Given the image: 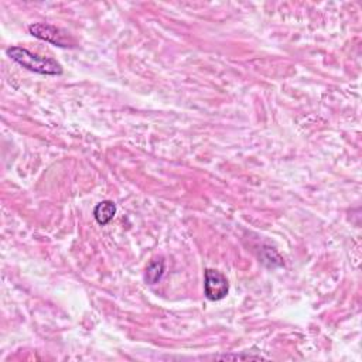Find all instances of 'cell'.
Wrapping results in <instances>:
<instances>
[{
  "instance_id": "1",
  "label": "cell",
  "mask_w": 362,
  "mask_h": 362,
  "mask_svg": "<svg viewBox=\"0 0 362 362\" xmlns=\"http://www.w3.org/2000/svg\"><path fill=\"white\" fill-rule=\"evenodd\" d=\"M8 56L22 65L23 68L41 74V75H60L63 74V67L53 58L40 57L37 54H33L27 49L23 47H11L8 50Z\"/></svg>"
},
{
  "instance_id": "2",
  "label": "cell",
  "mask_w": 362,
  "mask_h": 362,
  "mask_svg": "<svg viewBox=\"0 0 362 362\" xmlns=\"http://www.w3.org/2000/svg\"><path fill=\"white\" fill-rule=\"evenodd\" d=\"M204 290H205V296L208 300L218 302V300H222L224 297H226V295L229 292V283L221 272L207 269L205 280H204Z\"/></svg>"
},
{
  "instance_id": "3",
  "label": "cell",
  "mask_w": 362,
  "mask_h": 362,
  "mask_svg": "<svg viewBox=\"0 0 362 362\" xmlns=\"http://www.w3.org/2000/svg\"><path fill=\"white\" fill-rule=\"evenodd\" d=\"M29 32L32 36L40 40H44L47 43H51L57 47H71L67 36L56 26H51L47 23H34L29 26Z\"/></svg>"
},
{
  "instance_id": "4",
  "label": "cell",
  "mask_w": 362,
  "mask_h": 362,
  "mask_svg": "<svg viewBox=\"0 0 362 362\" xmlns=\"http://www.w3.org/2000/svg\"><path fill=\"white\" fill-rule=\"evenodd\" d=\"M115 214L116 205L109 200L99 202L93 209V216L99 225H108L113 219Z\"/></svg>"
},
{
  "instance_id": "5",
  "label": "cell",
  "mask_w": 362,
  "mask_h": 362,
  "mask_svg": "<svg viewBox=\"0 0 362 362\" xmlns=\"http://www.w3.org/2000/svg\"><path fill=\"white\" fill-rule=\"evenodd\" d=\"M164 275V262L163 261H153L148 269H146V275H145V280L149 285H156Z\"/></svg>"
}]
</instances>
